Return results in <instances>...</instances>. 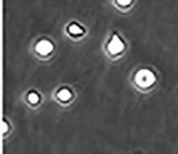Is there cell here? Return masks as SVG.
Listing matches in <instances>:
<instances>
[{"label": "cell", "instance_id": "obj_1", "mask_svg": "<svg viewBox=\"0 0 178 154\" xmlns=\"http://www.w3.org/2000/svg\"><path fill=\"white\" fill-rule=\"evenodd\" d=\"M136 82L140 86L147 87L151 85L155 82V75L154 74L149 70L144 69L139 71V73L136 75Z\"/></svg>", "mask_w": 178, "mask_h": 154}, {"label": "cell", "instance_id": "obj_2", "mask_svg": "<svg viewBox=\"0 0 178 154\" xmlns=\"http://www.w3.org/2000/svg\"><path fill=\"white\" fill-rule=\"evenodd\" d=\"M124 48V43L117 36H114L109 44V51L113 54L119 53Z\"/></svg>", "mask_w": 178, "mask_h": 154}, {"label": "cell", "instance_id": "obj_3", "mask_svg": "<svg viewBox=\"0 0 178 154\" xmlns=\"http://www.w3.org/2000/svg\"><path fill=\"white\" fill-rule=\"evenodd\" d=\"M37 50L42 55L48 54L52 50V44L48 40H41L37 45Z\"/></svg>", "mask_w": 178, "mask_h": 154}, {"label": "cell", "instance_id": "obj_4", "mask_svg": "<svg viewBox=\"0 0 178 154\" xmlns=\"http://www.w3.org/2000/svg\"><path fill=\"white\" fill-rule=\"evenodd\" d=\"M57 96H58V98L60 99V100H64V101H66V100H68L71 98V96H72V93H70L69 90H67V89H63L61 90L58 94H57Z\"/></svg>", "mask_w": 178, "mask_h": 154}, {"label": "cell", "instance_id": "obj_5", "mask_svg": "<svg viewBox=\"0 0 178 154\" xmlns=\"http://www.w3.org/2000/svg\"><path fill=\"white\" fill-rule=\"evenodd\" d=\"M70 31L72 32V33H73V34H79V33H81L82 32V29L76 25V24H73V25H71L69 28Z\"/></svg>", "mask_w": 178, "mask_h": 154}, {"label": "cell", "instance_id": "obj_6", "mask_svg": "<svg viewBox=\"0 0 178 154\" xmlns=\"http://www.w3.org/2000/svg\"><path fill=\"white\" fill-rule=\"evenodd\" d=\"M39 100V95L37 94V93H31L30 95H29V100L32 102V103H36V102H38Z\"/></svg>", "mask_w": 178, "mask_h": 154}, {"label": "cell", "instance_id": "obj_7", "mask_svg": "<svg viewBox=\"0 0 178 154\" xmlns=\"http://www.w3.org/2000/svg\"><path fill=\"white\" fill-rule=\"evenodd\" d=\"M118 2L122 5H127L131 2V0H118Z\"/></svg>", "mask_w": 178, "mask_h": 154}, {"label": "cell", "instance_id": "obj_8", "mask_svg": "<svg viewBox=\"0 0 178 154\" xmlns=\"http://www.w3.org/2000/svg\"><path fill=\"white\" fill-rule=\"evenodd\" d=\"M7 131V126H6V123H4V132Z\"/></svg>", "mask_w": 178, "mask_h": 154}]
</instances>
